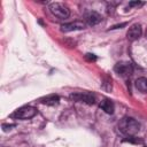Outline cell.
<instances>
[{"mask_svg": "<svg viewBox=\"0 0 147 147\" xmlns=\"http://www.w3.org/2000/svg\"><path fill=\"white\" fill-rule=\"evenodd\" d=\"M100 108H101L105 113H107V114H113L114 110H115V106H114V103H113L109 99H103V100L100 102Z\"/></svg>", "mask_w": 147, "mask_h": 147, "instance_id": "10", "label": "cell"}, {"mask_svg": "<svg viewBox=\"0 0 147 147\" xmlns=\"http://www.w3.org/2000/svg\"><path fill=\"white\" fill-rule=\"evenodd\" d=\"M146 36H147V31H146Z\"/></svg>", "mask_w": 147, "mask_h": 147, "instance_id": "16", "label": "cell"}, {"mask_svg": "<svg viewBox=\"0 0 147 147\" xmlns=\"http://www.w3.org/2000/svg\"><path fill=\"white\" fill-rule=\"evenodd\" d=\"M36 114H37V109L34 107L23 106V107L16 109L10 115V117L11 118H16V119H29V118H32Z\"/></svg>", "mask_w": 147, "mask_h": 147, "instance_id": "2", "label": "cell"}, {"mask_svg": "<svg viewBox=\"0 0 147 147\" xmlns=\"http://www.w3.org/2000/svg\"><path fill=\"white\" fill-rule=\"evenodd\" d=\"M124 141H130V142H134V144H141L142 142V140H139V139H137L132 136H129L126 139H124Z\"/></svg>", "mask_w": 147, "mask_h": 147, "instance_id": "12", "label": "cell"}, {"mask_svg": "<svg viewBox=\"0 0 147 147\" xmlns=\"http://www.w3.org/2000/svg\"><path fill=\"white\" fill-rule=\"evenodd\" d=\"M49 10H51V13H52L55 17L62 18V20L68 18L69 15H70L69 8H68L65 5L60 3V2H53V3H51V5H49Z\"/></svg>", "mask_w": 147, "mask_h": 147, "instance_id": "3", "label": "cell"}, {"mask_svg": "<svg viewBox=\"0 0 147 147\" xmlns=\"http://www.w3.org/2000/svg\"><path fill=\"white\" fill-rule=\"evenodd\" d=\"M70 99L74 100V101L84 102V103H87V105H94V102H95V96L91 93H87V92L72 93V94H70Z\"/></svg>", "mask_w": 147, "mask_h": 147, "instance_id": "5", "label": "cell"}, {"mask_svg": "<svg viewBox=\"0 0 147 147\" xmlns=\"http://www.w3.org/2000/svg\"><path fill=\"white\" fill-rule=\"evenodd\" d=\"M59 101H60V98L56 94H49V95H46L40 99V102L46 106H55L59 103Z\"/></svg>", "mask_w": 147, "mask_h": 147, "instance_id": "9", "label": "cell"}, {"mask_svg": "<svg viewBox=\"0 0 147 147\" xmlns=\"http://www.w3.org/2000/svg\"><path fill=\"white\" fill-rule=\"evenodd\" d=\"M14 126H15V124H2V129L5 132L8 130H11V127H14Z\"/></svg>", "mask_w": 147, "mask_h": 147, "instance_id": "15", "label": "cell"}, {"mask_svg": "<svg viewBox=\"0 0 147 147\" xmlns=\"http://www.w3.org/2000/svg\"><path fill=\"white\" fill-rule=\"evenodd\" d=\"M141 33H142V29H141V25L139 23H134L132 24L129 30H127V33H126V37L129 40H137L141 37Z\"/></svg>", "mask_w": 147, "mask_h": 147, "instance_id": "7", "label": "cell"}, {"mask_svg": "<svg viewBox=\"0 0 147 147\" xmlns=\"http://www.w3.org/2000/svg\"><path fill=\"white\" fill-rule=\"evenodd\" d=\"M86 28V24L83 21H74L70 23H65L61 25V31L62 32H71V31H77V30H83Z\"/></svg>", "mask_w": 147, "mask_h": 147, "instance_id": "6", "label": "cell"}, {"mask_svg": "<svg viewBox=\"0 0 147 147\" xmlns=\"http://www.w3.org/2000/svg\"><path fill=\"white\" fill-rule=\"evenodd\" d=\"M144 5V2H140V1H131L129 2V7H141Z\"/></svg>", "mask_w": 147, "mask_h": 147, "instance_id": "14", "label": "cell"}, {"mask_svg": "<svg viewBox=\"0 0 147 147\" xmlns=\"http://www.w3.org/2000/svg\"><path fill=\"white\" fill-rule=\"evenodd\" d=\"M85 60H86V61H90V62H92V61H95V60H96V56H95L94 54L87 53V54L85 55Z\"/></svg>", "mask_w": 147, "mask_h": 147, "instance_id": "13", "label": "cell"}, {"mask_svg": "<svg viewBox=\"0 0 147 147\" xmlns=\"http://www.w3.org/2000/svg\"><path fill=\"white\" fill-rule=\"evenodd\" d=\"M118 129L122 133L129 137L138 133V131L140 130V124L138 123V121H136L132 117H124L118 123Z\"/></svg>", "mask_w": 147, "mask_h": 147, "instance_id": "1", "label": "cell"}, {"mask_svg": "<svg viewBox=\"0 0 147 147\" xmlns=\"http://www.w3.org/2000/svg\"><path fill=\"white\" fill-rule=\"evenodd\" d=\"M136 87L142 92V93H146L147 94V78L146 77H140L136 80Z\"/></svg>", "mask_w": 147, "mask_h": 147, "instance_id": "11", "label": "cell"}, {"mask_svg": "<svg viewBox=\"0 0 147 147\" xmlns=\"http://www.w3.org/2000/svg\"><path fill=\"white\" fill-rule=\"evenodd\" d=\"M114 71L121 76V77H129L132 71H133V68H132V64L130 62H126V61H121V62H117L114 67Z\"/></svg>", "mask_w": 147, "mask_h": 147, "instance_id": "4", "label": "cell"}, {"mask_svg": "<svg viewBox=\"0 0 147 147\" xmlns=\"http://www.w3.org/2000/svg\"><path fill=\"white\" fill-rule=\"evenodd\" d=\"M85 22L88 24V25H96L98 23L101 22V15L94 10H91L88 13L85 14Z\"/></svg>", "mask_w": 147, "mask_h": 147, "instance_id": "8", "label": "cell"}]
</instances>
